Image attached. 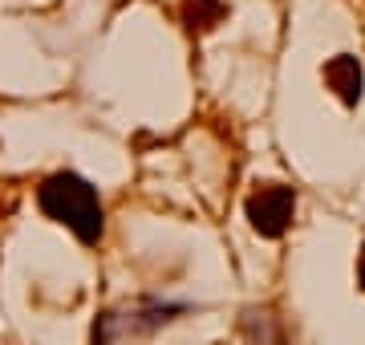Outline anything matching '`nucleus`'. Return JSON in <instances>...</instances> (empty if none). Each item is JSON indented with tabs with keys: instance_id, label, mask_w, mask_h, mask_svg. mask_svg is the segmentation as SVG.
I'll list each match as a JSON object with an SVG mask.
<instances>
[{
	"instance_id": "obj_1",
	"label": "nucleus",
	"mask_w": 365,
	"mask_h": 345,
	"mask_svg": "<svg viewBox=\"0 0 365 345\" xmlns=\"http://www.w3.org/2000/svg\"><path fill=\"white\" fill-rule=\"evenodd\" d=\"M37 200L53 220L73 227L78 240L93 244L102 236V203H98V191L86 179H78V175H53V179H45Z\"/></svg>"
},
{
	"instance_id": "obj_4",
	"label": "nucleus",
	"mask_w": 365,
	"mask_h": 345,
	"mask_svg": "<svg viewBox=\"0 0 365 345\" xmlns=\"http://www.w3.org/2000/svg\"><path fill=\"white\" fill-rule=\"evenodd\" d=\"M223 16V4L220 0H187V21L199 29H207L211 21H220Z\"/></svg>"
},
{
	"instance_id": "obj_2",
	"label": "nucleus",
	"mask_w": 365,
	"mask_h": 345,
	"mask_svg": "<svg viewBox=\"0 0 365 345\" xmlns=\"http://www.w3.org/2000/svg\"><path fill=\"white\" fill-rule=\"evenodd\" d=\"M292 207H297L292 187H260L248 200V220L260 236H280L292 220Z\"/></svg>"
},
{
	"instance_id": "obj_3",
	"label": "nucleus",
	"mask_w": 365,
	"mask_h": 345,
	"mask_svg": "<svg viewBox=\"0 0 365 345\" xmlns=\"http://www.w3.org/2000/svg\"><path fill=\"white\" fill-rule=\"evenodd\" d=\"M325 78H329V86L341 93V102H357L361 98V66H357V57H333L329 61V69H325Z\"/></svg>"
}]
</instances>
